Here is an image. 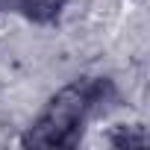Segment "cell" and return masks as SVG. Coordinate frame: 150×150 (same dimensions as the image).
I'll list each match as a JSON object with an SVG mask.
<instances>
[{"instance_id":"6da1fadb","label":"cell","mask_w":150,"mask_h":150,"mask_svg":"<svg viewBox=\"0 0 150 150\" xmlns=\"http://www.w3.org/2000/svg\"><path fill=\"white\" fill-rule=\"evenodd\" d=\"M106 83L100 80H77L68 88H62L47 109L41 112V118L35 121V127L24 135L27 147H68L77 141L88 112L94 109L97 97L103 94Z\"/></svg>"}]
</instances>
